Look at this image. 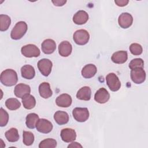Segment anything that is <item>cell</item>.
Here are the masks:
<instances>
[{"label":"cell","instance_id":"1","mask_svg":"<svg viewBox=\"0 0 148 148\" xmlns=\"http://www.w3.org/2000/svg\"><path fill=\"white\" fill-rule=\"evenodd\" d=\"M0 80L1 83L5 86H13L15 85L18 81L17 74L13 69H5L2 71L1 74Z\"/></svg>","mask_w":148,"mask_h":148},{"label":"cell","instance_id":"2","mask_svg":"<svg viewBox=\"0 0 148 148\" xmlns=\"http://www.w3.org/2000/svg\"><path fill=\"white\" fill-rule=\"evenodd\" d=\"M28 26L25 21L17 22L11 31L10 37L12 39L18 40L23 37L27 32Z\"/></svg>","mask_w":148,"mask_h":148},{"label":"cell","instance_id":"3","mask_svg":"<svg viewBox=\"0 0 148 148\" xmlns=\"http://www.w3.org/2000/svg\"><path fill=\"white\" fill-rule=\"evenodd\" d=\"M73 39L75 43L78 45H84L87 44L90 39V34L85 29H79L76 31L73 35Z\"/></svg>","mask_w":148,"mask_h":148},{"label":"cell","instance_id":"4","mask_svg":"<svg viewBox=\"0 0 148 148\" xmlns=\"http://www.w3.org/2000/svg\"><path fill=\"white\" fill-rule=\"evenodd\" d=\"M21 54L25 57H38L40 54V50L35 45L28 44L23 46L21 49Z\"/></svg>","mask_w":148,"mask_h":148},{"label":"cell","instance_id":"5","mask_svg":"<svg viewBox=\"0 0 148 148\" xmlns=\"http://www.w3.org/2000/svg\"><path fill=\"white\" fill-rule=\"evenodd\" d=\"M106 82L108 87L112 91H117L121 87V82L114 73H109L106 75Z\"/></svg>","mask_w":148,"mask_h":148},{"label":"cell","instance_id":"6","mask_svg":"<svg viewBox=\"0 0 148 148\" xmlns=\"http://www.w3.org/2000/svg\"><path fill=\"white\" fill-rule=\"evenodd\" d=\"M73 118L78 122H85L89 117V111L87 108H75L72 111Z\"/></svg>","mask_w":148,"mask_h":148},{"label":"cell","instance_id":"7","mask_svg":"<svg viewBox=\"0 0 148 148\" xmlns=\"http://www.w3.org/2000/svg\"><path fill=\"white\" fill-rule=\"evenodd\" d=\"M131 79L135 84H141L146 79V72L143 68H137L131 71Z\"/></svg>","mask_w":148,"mask_h":148},{"label":"cell","instance_id":"8","mask_svg":"<svg viewBox=\"0 0 148 148\" xmlns=\"http://www.w3.org/2000/svg\"><path fill=\"white\" fill-rule=\"evenodd\" d=\"M38 68L40 72L45 76H48L51 73L53 63L47 58L40 60L38 62Z\"/></svg>","mask_w":148,"mask_h":148},{"label":"cell","instance_id":"9","mask_svg":"<svg viewBox=\"0 0 148 148\" xmlns=\"http://www.w3.org/2000/svg\"><path fill=\"white\" fill-rule=\"evenodd\" d=\"M53 128V126L52 123L45 119H39L36 125L37 131L43 134H48L50 132L52 131Z\"/></svg>","mask_w":148,"mask_h":148},{"label":"cell","instance_id":"10","mask_svg":"<svg viewBox=\"0 0 148 148\" xmlns=\"http://www.w3.org/2000/svg\"><path fill=\"white\" fill-rule=\"evenodd\" d=\"M133 23V17L128 13L125 12L121 13L118 18L119 25L122 28L126 29L130 27Z\"/></svg>","mask_w":148,"mask_h":148},{"label":"cell","instance_id":"11","mask_svg":"<svg viewBox=\"0 0 148 148\" xmlns=\"http://www.w3.org/2000/svg\"><path fill=\"white\" fill-rule=\"evenodd\" d=\"M61 139L66 143L74 141L76 138V133L75 130L72 128H64L60 133Z\"/></svg>","mask_w":148,"mask_h":148},{"label":"cell","instance_id":"12","mask_svg":"<svg viewBox=\"0 0 148 148\" xmlns=\"http://www.w3.org/2000/svg\"><path fill=\"white\" fill-rule=\"evenodd\" d=\"M110 98V94L105 88H100L97 91L94 95L95 101L99 103H105L107 102Z\"/></svg>","mask_w":148,"mask_h":148},{"label":"cell","instance_id":"13","mask_svg":"<svg viewBox=\"0 0 148 148\" xmlns=\"http://www.w3.org/2000/svg\"><path fill=\"white\" fill-rule=\"evenodd\" d=\"M42 51L46 54H51L56 49V43L51 39H45L41 45Z\"/></svg>","mask_w":148,"mask_h":148},{"label":"cell","instance_id":"14","mask_svg":"<svg viewBox=\"0 0 148 148\" xmlns=\"http://www.w3.org/2000/svg\"><path fill=\"white\" fill-rule=\"evenodd\" d=\"M31 92V87L29 85L24 83H20L16 86L14 90V95L20 98H22L27 94Z\"/></svg>","mask_w":148,"mask_h":148},{"label":"cell","instance_id":"15","mask_svg":"<svg viewBox=\"0 0 148 148\" xmlns=\"http://www.w3.org/2000/svg\"><path fill=\"white\" fill-rule=\"evenodd\" d=\"M72 99L71 95L68 94H62L56 99V105L61 108H68L72 104Z\"/></svg>","mask_w":148,"mask_h":148},{"label":"cell","instance_id":"16","mask_svg":"<svg viewBox=\"0 0 148 148\" xmlns=\"http://www.w3.org/2000/svg\"><path fill=\"white\" fill-rule=\"evenodd\" d=\"M72 45L66 40L61 42L58 46V53L60 55L64 57H68L72 53Z\"/></svg>","mask_w":148,"mask_h":148},{"label":"cell","instance_id":"17","mask_svg":"<svg viewBox=\"0 0 148 148\" xmlns=\"http://www.w3.org/2000/svg\"><path fill=\"white\" fill-rule=\"evenodd\" d=\"M128 59V54L126 51L120 50L114 52L112 57L111 60L112 61L115 63L118 64H124L127 61Z\"/></svg>","mask_w":148,"mask_h":148},{"label":"cell","instance_id":"18","mask_svg":"<svg viewBox=\"0 0 148 148\" xmlns=\"http://www.w3.org/2000/svg\"><path fill=\"white\" fill-rule=\"evenodd\" d=\"M88 20V14L84 10L77 11L73 16V21L77 25L85 24Z\"/></svg>","mask_w":148,"mask_h":148},{"label":"cell","instance_id":"19","mask_svg":"<svg viewBox=\"0 0 148 148\" xmlns=\"http://www.w3.org/2000/svg\"><path fill=\"white\" fill-rule=\"evenodd\" d=\"M97 72V67L95 65L89 64L86 65L82 70V75L86 79H90L95 76Z\"/></svg>","mask_w":148,"mask_h":148},{"label":"cell","instance_id":"20","mask_svg":"<svg viewBox=\"0 0 148 148\" xmlns=\"http://www.w3.org/2000/svg\"><path fill=\"white\" fill-rule=\"evenodd\" d=\"M39 93L41 97L49 98L53 95L52 90L50 88V84L47 82H43L39 86Z\"/></svg>","mask_w":148,"mask_h":148},{"label":"cell","instance_id":"21","mask_svg":"<svg viewBox=\"0 0 148 148\" xmlns=\"http://www.w3.org/2000/svg\"><path fill=\"white\" fill-rule=\"evenodd\" d=\"M21 76L26 79H32L35 75L34 68L30 65H24L21 68Z\"/></svg>","mask_w":148,"mask_h":148},{"label":"cell","instance_id":"22","mask_svg":"<svg viewBox=\"0 0 148 148\" xmlns=\"http://www.w3.org/2000/svg\"><path fill=\"white\" fill-rule=\"evenodd\" d=\"M91 90L88 86H84L80 88L76 94V98L80 100L89 101L91 98Z\"/></svg>","mask_w":148,"mask_h":148},{"label":"cell","instance_id":"23","mask_svg":"<svg viewBox=\"0 0 148 148\" xmlns=\"http://www.w3.org/2000/svg\"><path fill=\"white\" fill-rule=\"evenodd\" d=\"M54 119L58 125H64L69 121V115L64 111L58 110L54 114Z\"/></svg>","mask_w":148,"mask_h":148},{"label":"cell","instance_id":"24","mask_svg":"<svg viewBox=\"0 0 148 148\" xmlns=\"http://www.w3.org/2000/svg\"><path fill=\"white\" fill-rule=\"evenodd\" d=\"M22 103L25 109H32L35 106L36 100L33 95L29 94L22 98Z\"/></svg>","mask_w":148,"mask_h":148},{"label":"cell","instance_id":"25","mask_svg":"<svg viewBox=\"0 0 148 148\" xmlns=\"http://www.w3.org/2000/svg\"><path fill=\"white\" fill-rule=\"evenodd\" d=\"M39 119V116L37 114L35 113H29L26 116L25 124L28 128L34 129L36 127V123Z\"/></svg>","mask_w":148,"mask_h":148},{"label":"cell","instance_id":"26","mask_svg":"<svg viewBox=\"0 0 148 148\" xmlns=\"http://www.w3.org/2000/svg\"><path fill=\"white\" fill-rule=\"evenodd\" d=\"M8 141L10 142H15L19 139V134L17 128H11L5 134Z\"/></svg>","mask_w":148,"mask_h":148},{"label":"cell","instance_id":"27","mask_svg":"<svg viewBox=\"0 0 148 148\" xmlns=\"http://www.w3.org/2000/svg\"><path fill=\"white\" fill-rule=\"evenodd\" d=\"M11 23L10 17L6 14L0 15V31H5L8 29Z\"/></svg>","mask_w":148,"mask_h":148},{"label":"cell","instance_id":"28","mask_svg":"<svg viewBox=\"0 0 148 148\" xmlns=\"http://www.w3.org/2000/svg\"><path fill=\"white\" fill-rule=\"evenodd\" d=\"M5 106L10 110H15L20 108L21 106V103L17 99L10 98L6 100Z\"/></svg>","mask_w":148,"mask_h":148},{"label":"cell","instance_id":"29","mask_svg":"<svg viewBox=\"0 0 148 148\" xmlns=\"http://www.w3.org/2000/svg\"><path fill=\"white\" fill-rule=\"evenodd\" d=\"M23 143L25 146H31L33 144L34 142V134L30 131H24L23 132Z\"/></svg>","mask_w":148,"mask_h":148},{"label":"cell","instance_id":"30","mask_svg":"<svg viewBox=\"0 0 148 148\" xmlns=\"http://www.w3.org/2000/svg\"><path fill=\"white\" fill-rule=\"evenodd\" d=\"M57 146V141L52 138H47L42 140L39 145V148H54Z\"/></svg>","mask_w":148,"mask_h":148},{"label":"cell","instance_id":"31","mask_svg":"<svg viewBox=\"0 0 148 148\" xmlns=\"http://www.w3.org/2000/svg\"><path fill=\"white\" fill-rule=\"evenodd\" d=\"M129 49L131 53L134 56L140 55L143 51V49L142 46L140 44L136 43H132L130 45Z\"/></svg>","mask_w":148,"mask_h":148},{"label":"cell","instance_id":"32","mask_svg":"<svg viewBox=\"0 0 148 148\" xmlns=\"http://www.w3.org/2000/svg\"><path fill=\"white\" fill-rule=\"evenodd\" d=\"M144 67V61L142 58H134L131 61L129 64V68L131 69H133L137 68H143Z\"/></svg>","mask_w":148,"mask_h":148},{"label":"cell","instance_id":"33","mask_svg":"<svg viewBox=\"0 0 148 148\" xmlns=\"http://www.w3.org/2000/svg\"><path fill=\"white\" fill-rule=\"evenodd\" d=\"M0 126H5L9 121V114L8 112L4 110L2 108L0 109Z\"/></svg>","mask_w":148,"mask_h":148},{"label":"cell","instance_id":"34","mask_svg":"<svg viewBox=\"0 0 148 148\" xmlns=\"http://www.w3.org/2000/svg\"><path fill=\"white\" fill-rule=\"evenodd\" d=\"M114 2L118 6L123 7L126 6L128 3L129 1L128 0H116L114 1Z\"/></svg>","mask_w":148,"mask_h":148},{"label":"cell","instance_id":"35","mask_svg":"<svg viewBox=\"0 0 148 148\" xmlns=\"http://www.w3.org/2000/svg\"><path fill=\"white\" fill-rule=\"evenodd\" d=\"M51 2L53 3L54 5H55L56 6H62L66 3V1L58 0V1H52Z\"/></svg>","mask_w":148,"mask_h":148},{"label":"cell","instance_id":"36","mask_svg":"<svg viewBox=\"0 0 148 148\" xmlns=\"http://www.w3.org/2000/svg\"><path fill=\"white\" fill-rule=\"evenodd\" d=\"M68 147H82V146L78 142H72L71 144H69L68 146Z\"/></svg>","mask_w":148,"mask_h":148}]
</instances>
